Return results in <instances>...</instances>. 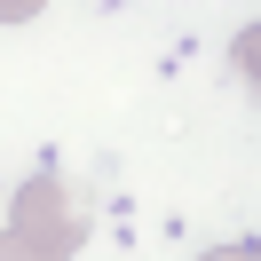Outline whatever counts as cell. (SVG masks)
Here are the masks:
<instances>
[{
    "label": "cell",
    "mask_w": 261,
    "mask_h": 261,
    "mask_svg": "<svg viewBox=\"0 0 261 261\" xmlns=\"http://www.w3.org/2000/svg\"><path fill=\"white\" fill-rule=\"evenodd\" d=\"M80 206H71V190L56 174H32L16 198H8V229H0V261H32V253H48V261H64V253H80Z\"/></svg>",
    "instance_id": "cell-1"
},
{
    "label": "cell",
    "mask_w": 261,
    "mask_h": 261,
    "mask_svg": "<svg viewBox=\"0 0 261 261\" xmlns=\"http://www.w3.org/2000/svg\"><path fill=\"white\" fill-rule=\"evenodd\" d=\"M40 8H48V0H0V24H32Z\"/></svg>",
    "instance_id": "cell-2"
}]
</instances>
